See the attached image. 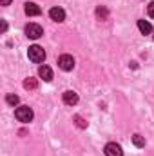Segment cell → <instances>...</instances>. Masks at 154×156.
Returning a JSON list of instances; mask_svg holds the SVG:
<instances>
[{
    "label": "cell",
    "instance_id": "1",
    "mask_svg": "<svg viewBox=\"0 0 154 156\" xmlns=\"http://www.w3.org/2000/svg\"><path fill=\"white\" fill-rule=\"evenodd\" d=\"M15 116H16V120H18V122H22V123H29V122L33 120V109H31V107H27V105L16 107Z\"/></svg>",
    "mask_w": 154,
    "mask_h": 156
},
{
    "label": "cell",
    "instance_id": "2",
    "mask_svg": "<svg viewBox=\"0 0 154 156\" xmlns=\"http://www.w3.org/2000/svg\"><path fill=\"white\" fill-rule=\"evenodd\" d=\"M27 56H29L31 62L40 64V62L45 60V51H44V47H40V45H31L29 51H27Z\"/></svg>",
    "mask_w": 154,
    "mask_h": 156
},
{
    "label": "cell",
    "instance_id": "3",
    "mask_svg": "<svg viewBox=\"0 0 154 156\" xmlns=\"http://www.w3.org/2000/svg\"><path fill=\"white\" fill-rule=\"evenodd\" d=\"M58 67H60L62 71H73V67H75V58H73L71 55H62V56L58 58Z\"/></svg>",
    "mask_w": 154,
    "mask_h": 156
},
{
    "label": "cell",
    "instance_id": "4",
    "mask_svg": "<svg viewBox=\"0 0 154 156\" xmlns=\"http://www.w3.org/2000/svg\"><path fill=\"white\" fill-rule=\"evenodd\" d=\"M26 35H27V38L37 40L44 35V29L40 27L38 24H27V26H26Z\"/></svg>",
    "mask_w": 154,
    "mask_h": 156
},
{
    "label": "cell",
    "instance_id": "5",
    "mask_svg": "<svg viewBox=\"0 0 154 156\" xmlns=\"http://www.w3.org/2000/svg\"><path fill=\"white\" fill-rule=\"evenodd\" d=\"M103 151H105V156H123L121 147H120L118 144H114V142H109Z\"/></svg>",
    "mask_w": 154,
    "mask_h": 156
},
{
    "label": "cell",
    "instance_id": "6",
    "mask_svg": "<svg viewBox=\"0 0 154 156\" xmlns=\"http://www.w3.org/2000/svg\"><path fill=\"white\" fill-rule=\"evenodd\" d=\"M49 16L54 22H64L65 20V11L62 7H53V9H49Z\"/></svg>",
    "mask_w": 154,
    "mask_h": 156
},
{
    "label": "cell",
    "instance_id": "7",
    "mask_svg": "<svg viewBox=\"0 0 154 156\" xmlns=\"http://www.w3.org/2000/svg\"><path fill=\"white\" fill-rule=\"evenodd\" d=\"M62 100H64L65 105H76L78 104V94L75 91H65L64 96H62Z\"/></svg>",
    "mask_w": 154,
    "mask_h": 156
},
{
    "label": "cell",
    "instance_id": "8",
    "mask_svg": "<svg viewBox=\"0 0 154 156\" xmlns=\"http://www.w3.org/2000/svg\"><path fill=\"white\" fill-rule=\"evenodd\" d=\"M40 13H42V9H40L35 2H27L26 4V15L27 16H38Z\"/></svg>",
    "mask_w": 154,
    "mask_h": 156
},
{
    "label": "cell",
    "instance_id": "9",
    "mask_svg": "<svg viewBox=\"0 0 154 156\" xmlns=\"http://www.w3.org/2000/svg\"><path fill=\"white\" fill-rule=\"evenodd\" d=\"M38 76L42 78V80H45V82H51V80H53V71H51V67H47V66H40Z\"/></svg>",
    "mask_w": 154,
    "mask_h": 156
},
{
    "label": "cell",
    "instance_id": "10",
    "mask_svg": "<svg viewBox=\"0 0 154 156\" xmlns=\"http://www.w3.org/2000/svg\"><path fill=\"white\" fill-rule=\"evenodd\" d=\"M138 29H140L143 35H149V33H152V26H151L149 22H145V20H138Z\"/></svg>",
    "mask_w": 154,
    "mask_h": 156
},
{
    "label": "cell",
    "instance_id": "11",
    "mask_svg": "<svg viewBox=\"0 0 154 156\" xmlns=\"http://www.w3.org/2000/svg\"><path fill=\"white\" fill-rule=\"evenodd\" d=\"M24 87H26V89H37V87H38V82H37L35 78H26V80H24Z\"/></svg>",
    "mask_w": 154,
    "mask_h": 156
},
{
    "label": "cell",
    "instance_id": "12",
    "mask_svg": "<svg viewBox=\"0 0 154 156\" xmlns=\"http://www.w3.org/2000/svg\"><path fill=\"white\" fill-rule=\"evenodd\" d=\"M5 102H7L9 105H13V107H15V105L20 102V98H18L16 94H7V96H5Z\"/></svg>",
    "mask_w": 154,
    "mask_h": 156
},
{
    "label": "cell",
    "instance_id": "13",
    "mask_svg": "<svg viewBox=\"0 0 154 156\" xmlns=\"http://www.w3.org/2000/svg\"><path fill=\"white\" fill-rule=\"evenodd\" d=\"M132 144H134L136 147H145V140H143L140 134H134V136H132Z\"/></svg>",
    "mask_w": 154,
    "mask_h": 156
},
{
    "label": "cell",
    "instance_id": "14",
    "mask_svg": "<svg viewBox=\"0 0 154 156\" xmlns=\"http://www.w3.org/2000/svg\"><path fill=\"white\" fill-rule=\"evenodd\" d=\"M73 120H75V123H76L80 129H85V127H87V122H85V120H83L82 116H78V115H76V116L73 118Z\"/></svg>",
    "mask_w": 154,
    "mask_h": 156
},
{
    "label": "cell",
    "instance_id": "15",
    "mask_svg": "<svg viewBox=\"0 0 154 156\" xmlns=\"http://www.w3.org/2000/svg\"><path fill=\"white\" fill-rule=\"evenodd\" d=\"M96 15H98V16H100V18H102V20H105V18H107V15H109V13H107V9H105V7H102V5H100V7H98V9H96Z\"/></svg>",
    "mask_w": 154,
    "mask_h": 156
},
{
    "label": "cell",
    "instance_id": "16",
    "mask_svg": "<svg viewBox=\"0 0 154 156\" xmlns=\"http://www.w3.org/2000/svg\"><path fill=\"white\" fill-rule=\"evenodd\" d=\"M147 13H149L151 18H154V2H151V4L147 5Z\"/></svg>",
    "mask_w": 154,
    "mask_h": 156
},
{
    "label": "cell",
    "instance_id": "17",
    "mask_svg": "<svg viewBox=\"0 0 154 156\" xmlns=\"http://www.w3.org/2000/svg\"><path fill=\"white\" fill-rule=\"evenodd\" d=\"M0 4H2V5H9V4H11V0H0Z\"/></svg>",
    "mask_w": 154,
    "mask_h": 156
}]
</instances>
